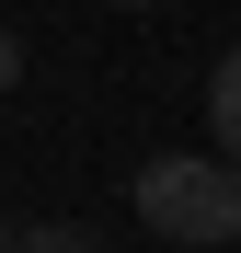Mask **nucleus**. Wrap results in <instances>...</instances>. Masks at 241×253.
<instances>
[{
    "mask_svg": "<svg viewBox=\"0 0 241 253\" xmlns=\"http://www.w3.org/2000/svg\"><path fill=\"white\" fill-rule=\"evenodd\" d=\"M0 253H12V219H0Z\"/></svg>",
    "mask_w": 241,
    "mask_h": 253,
    "instance_id": "obj_5",
    "label": "nucleus"
},
{
    "mask_svg": "<svg viewBox=\"0 0 241 253\" xmlns=\"http://www.w3.org/2000/svg\"><path fill=\"white\" fill-rule=\"evenodd\" d=\"M12 253H103L80 219H34V230H12Z\"/></svg>",
    "mask_w": 241,
    "mask_h": 253,
    "instance_id": "obj_3",
    "label": "nucleus"
},
{
    "mask_svg": "<svg viewBox=\"0 0 241 253\" xmlns=\"http://www.w3.org/2000/svg\"><path fill=\"white\" fill-rule=\"evenodd\" d=\"M207 126H218V161L241 173V46L218 58V81H207Z\"/></svg>",
    "mask_w": 241,
    "mask_h": 253,
    "instance_id": "obj_2",
    "label": "nucleus"
},
{
    "mask_svg": "<svg viewBox=\"0 0 241 253\" xmlns=\"http://www.w3.org/2000/svg\"><path fill=\"white\" fill-rule=\"evenodd\" d=\"M12 81H23V46H12V35H0V92H12Z\"/></svg>",
    "mask_w": 241,
    "mask_h": 253,
    "instance_id": "obj_4",
    "label": "nucleus"
},
{
    "mask_svg": "<svg viewBox=\"0 0 241 253\" xmlns=\"http://www.w3.org/2000/svg\"><path fill=\"white\" fill-rule=\"evenodd\" d=\"M138 219L184 253H218V242H241V173L207 150H161V161H138Z\"/></svg>",
    "mask_w": 241,
    "mask_h": 253,
    "instance_id": "obj_1",
    "label": "nucleus"
}]
</instances>
